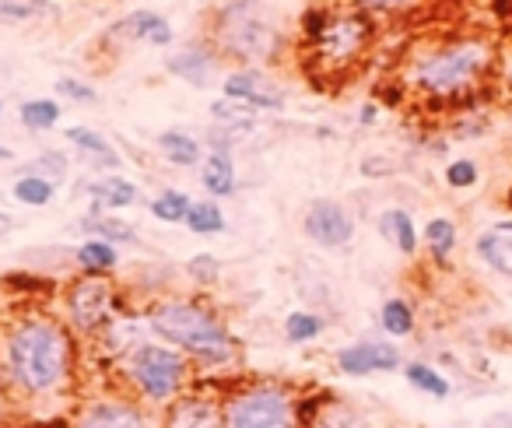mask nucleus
<instances>
[{"label":"nucleus","mask_w":512,"mask_h":428,"mask_svg":"<svg viewBox=\"0 0 512 428\" xmlns=\"http://www.w3.org/2000/svg\"><path fill=\"white\" fill-rule=\"evenodd\" d=\"M491 67H495V43L491 39H446V43L428 46L421 57H411V88L435 102L470 106Z\"/></svg>","instance_id":"f257e3e1"},{"label":"nucleus","mask_w":512,"mask_h":428,"mask_svg":"<svg viewBox=\"0 0 512 428\" xmlns=\"http://www.w3.org/2000/svg\"><path fill=\"white\" fill-rule=\"evenodd\" d=\"M4 358H8V376L18 390H25L29 397H46L67 383L71 337L57 320L29 316L18 327H11L4 341Z\"/></svg>","instance_id":"f03ea898"},{"label":"nucleus","mask_w":512,"mask_h":428,"mask_svg":"<svg viewBox=\"0 0 512 428\" xmlns=\"http://www.w3.org/2000/svg\"><path fill=\"white\" fill-rule=\"evenodd\" d=\"M151 330L179 351H190L200 362L221 365L232 358V337L228 330L197 302H162L151 309Z\"/></svg>","instance_id":"7ed1b4c3"},{"label":"nucleus","mask_w":512,"mask_h":428,"mask_svg":"<svg viewBox=\"0 0 512 428\" xmlns=\"http://www.w3.org/2000/svg\"><path fill=\"white\" fill-rule=\"evenodd\" d=\"M211 36L218 53H228V57L242 60V64H271L281 53L278 29L260 11L256 0H235V4L221 8Z\"/></svg>","instance_id":"20e7f679"},{"label":"nucleus","mask_w":512,"mask_h":428,"mask_svg":"<svg viewBox=\"0 0 512 428\" xmlns=\"http://www.w3.org/2000/svg\"><path fill=\"white\" fill-rule=\"evenodd\" d=\"M372 39H376V22L365 11H344V15H330L323 36L313 46V64L320 74L330 78H344L351 67H358L369 53Z\"/></svg>","instance_id":"39448f33"},{"label":"nucleus","mask_w":512,"mask_h":428,"mask_svg":"<svg viewBox=\"0 0 512 428\" xmlns=\"http://www.w3.org/2000/svg\"><path fill=\"white\" fill-rule=\"evenodd\" d=\"M225 428H295L299 414L285 390L278 386H253L235 393L225 404Z\"/></svg>","instance_id":"423d86ee"},{"label":"nucleus","mask_w":512,"mask_h":428,"mask_svg":"<svg viewBox=\"0 0 512 428\" xmlns=\"http://www.w3.org/2000/svg\"><path fill=\"white\" fill-rule=\"evenodd\" d=\"M130 379L148 400H172L183 386L186 362L179 351L162 348V344H137L130 355Z\"/></svg>","instance_id":"0eeeda50"},{"label":"nucleus","mask_w":512,"mask_h":428,"mask_svg":"<svg viewBox=\"0 0 512 428\" xmlns=\"http://www.w3.org/2000/svg\"><path fill=\"white\" fill-rule=\"evenodd\" d=\"M64 302L67 316H71V323L81 334H95L116 316V288L106 278H95V274H85V278L74 281L67 288Z\"/></svg>","instance_id":"6e6552de"},{"label":"nucleus","mask_w":512,"mask_h":428,"mask_svg":"<svg viewBox=\"0 0 512 428\" xmlns=\"http://www.w3.org/2000/svg\"><path fill=\"white\" fill-rule=\"evenodd\" d=\"M306 236L313 243L327 246V250H337V246H348L351 236H355V218L344 204L337 200H313L306 211Z\"/></svg>","instance_id":"1a4fd4ad"},{"label":"nucleus","mask_w":512,"mask_h":428,"mask_svg":"<svg viewBox=\"0 0 512 428\" xmlns=\"http://www.w3.org/2000/svg\"><path fill=\"white\" fill-rule=\"evenodd\" d=\"M221 92L232 102H246L253 109H281L285 106V92L267 78L264 71L256 67H242V71H232L225 81H221Z\"/></svg>","instance_id":"9d476101"},{"label":"nucleus","mask_w":512,"mask_h":428,"mask_svg":"<svg viewBox=\"0 0 512 428\" xmlns=\"http://www.w3.org/2000/svg\"><path fill=\"white\" fill-rule=\"evenodd\" d=\"M400 365V351L390 341H358L337 355V369L344 376H372V372H393Z\"/></svg>","instance_id":"9b49d317"},{"label":"nucleus","mask_w":512,"mask_h":428,"mask_svg":"<svg viewBox=\"0 0 512 428\" xmlns=\"http://www.w3.org/2000/svg\"><path fill=\"white\" fill-rule=\"evenodd\" d=\"M113 43H151V46H169L172 43V25L165 22L158 11H130L127 18L109 29Z\"/></svg>","instance_id":"f8f14e48"},{"label":"nucleus","mask_w":512,"mask_h":428,"mask_svg":"<svg viewBox=\"0 0 512 428\" xmlns=\"http://www.w3.org/2000/svg\"><path fill=\"white\" fill-rule=\"evenodd\" d=\"M78 428H148V418L130 400H95L81 411Z\"/></svg>","instance_id":"ddd939ff"},{"label":"nucleus","mask_w":512,"mask_h":428,"mask_svg":"<svg viewBox=\"0 0 512 428\" xmlns=\"http://www.w3.org/2000/svg\"><path fill=\"white\" fill-rule=\"evenodd\" d=\"M165 67H169L176 78H183L186 85L207 88V81H211L214 71H218V50L193 43V46H186V50H179L176 57L165 60Z\"/></svg>","instance_id":"4468645a"},{"label":"nucleus","mask_w":512,"mask_h":428,"mask_svg":"<svg viewBox=\"0 0 512 428\" xmlns=\"http://www.w3.org/2000/svg\"><path fill=\"white\" fill-rule=\"evenodd\" d=\"M67 141H71L74 148H78L81 155L95 165V169H120V151H116L102 134H95V130L67 127Z\"/></svg>","instance_id":"2eb2a0df"},{"label":"nucleus","mask_w":512,"mask_h":428,"mask_svg":"<svg viewBox=\"0 0 512 428\" xmlns=\"http://www.w3.org/2000/svg\"><path fill=\"white\" fill-rule=\"evenodd\" d=\"M169 428H225V414L211 404V400H179L169 414Z\"/></svg>","instance_id":"dca6fc26"},{"label":"nucleus","mask_w":512,"mask_h":428,"mask_svg":"<svg viewBox=\"0 0 512 428\" xmlns=\"http://www.w3.org/2000/svg\"><path fill=\"white\" fill-rule=\"evenodd\" d=\"M60 4L53 0H0V22L4 25H32V22H57Z\"/></svg>","instance_id":"f3484780"},{"label":"nucleus","mask_w":512,"mask_h":428,"mask_svg":"<svg viewBox=\"0 0 512 428\" xmlns=\"http://www.w3.org/2000/svg\"><path fill=\"white\" fill-rule=\"evenodd\" d=\"M200 183L211 197H232L235 193V165L232 155H221V151H211L200 165Z\"/></svg>","instance_id":"a211bd4d"},{"label":"nucleus","mask_w":512,"mask_h":428,"mask_svg":"<svg viewBox=\"0 0 512 428\" xmlns=\"http://www.w3.org/2000/svg\"><path fill=\"white\" fill-rule=\"evenodd\" d=\"M379 229H383V236L390 239L404 257H414V253H418V229H414L411 214L407 211H400V207L386 211L383 218H379Z\"/></svg>","instance_id":"6ab92c4d"},{"label":"nucleus","mask_w":512,"mask_h":428,"mask_svg":"<svg viewBox=\"0 0 512 428\" xmlns=\"http://www.w3.org/2000/svg\"><path fill=\"white\" fill-rule=\"evenodd\" d=\"M158 151H162L165 162L172 165H197L200 162V141H193L190 134H183V130H165V134H158Z\"/></svg>","instance_id":"aec40b11"},{"label":"nucleus","mask_w":512,"mask_h":428,"mask_svg":"<svg viewBox=\"0 0 512 428\" xmlns=\"http://www.w3.org/2000/svg\"><path fill=\"white\" fill-rule=\"evenodd\" d=\"M92 193L99 197V207H109V211L130 207L137 200V186L130 183V179H123L120 172H109V176H102L99 183H92Z\"/></svg>","instance_id":"412c9836"},{"label":"nucleus","mask_w":512,"mask_h":428,"mask_svg":"<svg viewBox=\"0 0 512 428\" xmlns=\"http://www.w3.org/2000/svg\"><path fill=\"white\" fill-rule=\"evenodd\" d=\"M74 260H78L88 274H106L120 264V253H116V246L106 243V239H88L85 246H78Z\"/></svg>","instance_id":"4be33fe9"},{"label":"nucleus","mask_w":512,"mask_h":428,"mask_svg":"<svg viewBox=\"0 0 512 428\" xmlns=\"http://www.w3.org/2000/svg\"><path fill=\"white\" fill-rule=\"evenodd\" d=\"M186 229L197 236H221L225 232V211L214 200H193L190 214H186Z\"/></svg>","instance_id":"5701e85b"},{"label":"nucleus","mask_w":512,"mask_h":428,"mask_svg":"<svg viewBox=\"0 0 512 428\" xmlns=\"http://www.w3.org/2000/svg\"><path fill=\"white\" fill-rule=\"evenodd\" d=\"M404 376H407V383L414 386V390H421V393H432V397H449V379L442 376V372H435L432 365H425V362H407L404 365Z\"/></svg>","instance_id":"b1692460"},{"label":"nucleus","mask_w":512,"mask_h":428,"mask_svg":"<svg viewBox=\"0 0 512 428\" xmlns=\"http://www.w3.org/2000/svg\"><path fill=\"white\" fill-rule=\"evenodd\" d=\"M190 207H193V200L186 197L183 190H165V193H158V197L151 200V214H155L158 222H165V225L186 222Z\"/></svg>","instance_id":"393cba45"},{"label":"nucleus","mask_w":512,"mask_h":428,"mask_svg":"<svg viewBox=\"0 0 512 428\" xmlns=\"http://www.w3.org/2000/svg\"><path fill=\"white\" fill-rule=\"evenodd\" d=\"M379 323L390 337H407L414 334V309L404 299H390L379 309Z\"/></svg>","instance_id":"a878e982"},{"label":"nucleus","mask_w":512,"mask_h":428,"mask_svg":"<svg viewBox=\"0 0 512 428\" xmlns=\"http://www.w3.org/2000/svg\"><path fill=\"white\" fill-rule=\"evenodd\" d=\"M81 229L85 232H95V239H106V243H137V232L130 229L127 222H120V218H113V214H106V218H85L81 222Z\"/></svg>","instance_id":"bb28decb"},{"label":"nucleus","mask_w":512,"mask_h":428,"mask_svg":"<svg viewBox=\"0 0 512 428\" xmlns=\"http://www.w3.org/2000/svg\"><path fill=\"white\" fill-rule=\"evenodd\" d=\"M22 123L29 130H53L60 123V102L53 99H32V102H22Z\"/></svg>","instance_id":"cd10ccee"},{"label":"nucleus","mask_w":512,"mask_h":428,"mask_svg":"<svg viewBox=\"0 0 512 428\" xmlns=\"http://www.w3.org/2000/svg\"><path fill=\"white\" fill-rule=\"evenodd\" d=\"M11 197L18 200V204H29V207H46L53 200V183L43 176H36V172H29V176H22L15 183V190H11Z\"/></svg>","instance_id":"c85d7f7f"},{"label":"nucleus","mask_w":512,"mask_h":428,"mask_svg":"<svg viewBox=\"0 0 512 428\" xmlns=\"http://www.w3.org/2000/svg\"><path fill=\"white\" fill-rule=\"evenodd\" d=\"M323 334V320L316 313H306V309H292L285 316V337L292 344H306V341H316Z\"/></svg>","instance_id":"c756f323"},{"label":"nucleus","mask_w":512,"mask_h":428,"mask_svg":"<svg viewBox=\"0 0 512 428\" xmlns=\"http://www.w3.org/2000/svg\"><path fill=\"white\" fill-rule=\"evenodd\" d=\"M425 243L435 260H449V253L456 250V225L449 218H432L425 225Z\"/></svg>","instance_id":"7c9ffc66"},{"label":"nucleus","mask_w":512,"mask_h":428,"mask_svg":"<svg viewBox=\"0 0 512 428\" xmlns=\"http://www.w3.org/2000/svg\"><path fill=\"white\" fill-rule=\"evenodd\" d=\"M477 253H481V260L491 267V271H498V274H512V264L502 257V232H484L481 239H477Z\"/></svg>","instance_id":"2f4dec72"},{"label":"nucleus","mask_w":512,"mask_h":428,"mask_svg":"<svg viewBox=\"0 0 512 428\" xmlns=\"http://www.w3.org/2000/svg\"><path fill=\"white\" fill-rule=\"evenodd\" d=\"M421 4L425 0H355V8L365 11V15H407Z\"/></svg>","instance_id":"473e14b6"},{"label":"nucleus","mask_w":512,"mask_h":428,"mask_svg":"<svg viewBox=\"0 0 512 428\" xmlns=\"http://www.w3.org/2000/svg\"><path fill=\"white\" fill-rule=\"evenodd\" d=\"M32 172L36 176H43V179H50L53 186L64 179V172H67V155H60V151H43V155L32 162Z\"/></svg>","instance_id":"72a5a7b5"},{"label":"nucleus","mask_w":512,"mask_h":428,"mask_svg":"<svg viewBox=\"0 0 512 428\" xmlns=\"http://www.w3.org/2000/svg\"><path fill=\"white\" fill-rule=\"evenodd\" d=\"M477 165L470 162V158H456V162H449V169H446V183L453 186V190H467V186H474L477 183Z\"/></svg>","instance_id":"f704fd0d"},{"label":"nucleus","mask_w":512,"mask_h":428,"mask_svg":"<svg viewBox=\"0 0 512 428\" xmlns=\"http://www.w3.org/2000/svg\"><path fill=\"white\" fill-rule=\"evenodd\" d=\"M320 428H369V421L348 407H334V414H320Z\"/></svg>","instance_id":"c9c22d12"},{"label":"nucleus","mask_w":512,"mask_h":428,"mask_svg":"<svg viewBox=\"0 0 512 428\" xmlns=\"http://www.w3.org/2000/svg\"><path fill=\"white\" fill-rule=\"evenodd\" d=\"M57 92L64 95V99H71V102H95V99H99L92 85H85V81H74V78H60Z\"/></svg>","instance_id":"e433bc0d"},{"label":"nucleus","mask_w":512,"mask_h":428,"mask_svg":"<svg viewBox=\"0 0 512 428\" xmlns=\"http://www.w3.org/2000/svg\"><path fill=\"white\" fill-rule=\"evenodd\" d=\"M186 271L193 274L197 281H218V260L214 257H207V253H200V257H193L190 264H186Z\"/></svg>","instance_id":"4c0bfd02"},{"label":"nucleus","mask_w":512,"mask_h":428,"mask_svg":"<svg viewBox=\"0 0 512 428\" xmlns=\"http://www.w3.org/2000/svg\"><path fill=\"white\" fill-rule=\"evenodd\" d=\"M376 116H379V106H365V109H362V116H358V120H362L365 127H369V123H376Z\"/></svg>","instance_id":"58836bf2"},{"label":"nucleus","mask_w":512,"mask_h":428,"mask_svg":"<svg viewBox=\"0 0 512 428\" xmlns=\"http://www.w3.org/2000/svg\"><path fill=\"white\" fill-rule=\"evenodd\" d=\"M505 85L512 88V46L505 50Z\"/></svg>","instance_id":"ea45409f"},{"label":"nucleus","mask_w":512,"mask_h":428,"mask_svg":"<svg viewBox=\"0 0 512 428\" xmlns=\"http://www.w3.org/2000/svg\"><path fill=\"white\" fill-rule=\"evenodd\" d=\"M0 162H11V148H0Z\"/></svg>","instance_id":"a19ab883"},{"label":"nucleus","mask_w":512,"mask_h":428,"mask_svg":"<svg viewBox=\"0 0 512 428\" xmlns=\"http://www.w3.org/2000/svg\"><path fill=\"white\" fill-rule=\"evenodd\" d=\"M8 225H11V218H8V214H0V232L8 229Z\"/></svg>","instance_id":"79ce46f5"},{"label":"nucleus","mask_w":512,"mask_h":428,"mask_svg":"<svg viewBox=\"0 0 512 428\" xmlns=\"http://www.w3.org/2000/svg\"><path fill=\"white\" fill-rule=\"evenodd\" d=\"M0 116H4V102H0Z\"/></svg>","instance_id":"37998d69"},{"label":"nucleus","mask_w":512,"mask_h":428,"mask_svg":"<svg viewBox=\"0 0 512 428\" xmlns=\"http://www.w3.org/2000/svg\"><path fill=\"white\" fill-rule=\"evenodd\" d=\"M509 18H512V0H509Z\"/></svg>","instance_id":"c03bdc74"},{"label":"nucleus","mask_w":512,"mask_h":428,"mask_svg":"<svg viewBox=\"0 0 512 428\" xmlns=\"http://www.w3.org/2000/svg\"><path fill=\"white\" fill-rule=\"evenodd\" d=\"M509 197H512V193H509Z\"/></svg>","instance_id":"a18cd8bd"}]
</instances>
